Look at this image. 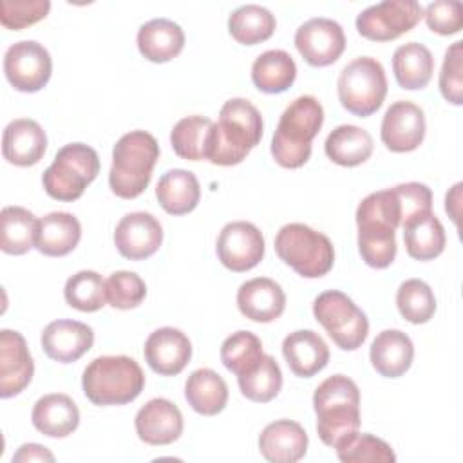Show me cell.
<instances>
[{
  "label": "cell",
  "mask_w": 463,
  "mask_h": 463,
  "mask_svg": "<svg viewBox=\"0 0 463 463\" xmlns=\"http://www.w3.org/2000/svg\"><path fill=\"white\" fill-rule=\"evenodd\" d=\"M81 387L94 405H125L141 394L145 374L134 358L107 354L94 358L85 367Z\"/></svg>",
  "instance_id": "obj_5"
},
{
  "label": "cell",
  "mask_w": 463,
  "mask_h": 463,
  "mask_svg": "<svg viewBox=\"0 0 463 463\" xmlns=\"http://www.w3.org/2000/svg\"><path fill=\"white\" fill-rule=\"evenodd\" d=\"M105 288L107 302L116 309L137 307L146 295L143 279L134 271H114L105 280Z\"/></svg>",
  "instance_id": "obj_43"
},
{
  "label": "cell",
  "mask_w": 463,
  "mask_h": 463,
  "mask_svg": "<svg viewBox=\"0 0 463 463\" xmlns=\"http://www.w3.org/2000/svg\"><path fill=\"white\" fill-rule=\"evenodd\" d=\"M184 47V33L179 24L168 18H154L137 31L139 52L154 61L165 63L174 60Z\"/></svg>",
  "instance_id": "obj_27"
},
{
  "label": "cell",
  "mask_w": 463,
  "mask_h": 463,
  "mask_svg": "<svg viewBox=\"0 0 463 463\" xmlns=\"http://www.w3.org/2000/svg\"><path fill=\"white\" fill-rule=\"evenodd\" d=\"M163 242L161 222L148 212H132L121 217L114 232L118 251L128 260L152 257Z\"/></svg>",
  "instance_id": "obj_15"
},
{
  "label": "cell",
  "mask_w": 463,
  "mask_h": 463,
  "mask_svg": "<svg viewBox=\"0 0 463 463\" xmlns=\"http://www.w3.org/2000/svg\"><path fill=\"white\" fill-rule=\"evenodd\" d=\"M275 251L304 279L324 277L335 264V248L329 237L302 222L284 224L277 232Z\"/></svg>",
  "instance_id": "obj_6"
},
{
  "label": "cell",
  "mask_w": 463,
  "mask_h": 463,
  "mask_svg": "<svg viewBox=\"0 0 463 463\" xmlns=\"http://www.w3.org/2000/svg\"><path fill=\"white\" fill-rule=\"evenodd\" d=\"M362 260L376 269L392 264L396 257V230L378 221H356Z\"/></svg>",
  "instance_id": "obj_35"
},
{
  "label": "cell",
  "mask_w": 463,
  "mask_h": 463,
  "mask_svg": "<svg viewBox=\"0 0 463 463\" xmlns=\"http://www.w3.org/2000/svg\"><path fill=\"white\" fill-rule=\"evenodd\" d=\"M157 159L159 145L152 134L145 130L123 134L112 148V166L109 172L110 190L121 199L141 195L152 179Z\"/></svg>",
  "instance_id": "obj_4"
},
{
  "label": "cell",
  "mask_w": 463,
  "mask_h": 463,
  "mask_svg": "<svg viewBox=\"0 0 463 463\" xmlns=\"http://www.w3.org/2000/svg\"><path fill=\"white\" fill-rule=\"evenodd\" d=\"M277 22L269 9L246 4L237 7L228 18L230 34L242 45H257L266 42L275 33Z\"/></svg>",
  "instance_id": "obj_36"
},
{
  "label": "cell",
  "mask_w": 463,
  "mask_h": 463,
  "mask_svg": "<svg viewBox=\"0 0 463 463\" xmlns=\"http://www.w3.org/2000/svg\"><path fill=\"white\" fill-rule=\"evenodd\" d=\"M295 47L313 67L335 63L345 49V34L338 22L331 18H311L295 33Z\"/></svg>",
  "instance_id": "obj_13"
},
{
  "label": "cell",
  "mask_w": 463,
  "mask_h": 463,
  "mask_svg": "<svg viewBox=\"0 0 463 463\" xmlns=\"http://www.w3.org/2000/svg\"><path fill=\"white\" fill-rule=\"evenodd\" d=\"M313 409L318 438L327 447L335 449L360 429V391L344 374H333L315 389Z\"/></svg>",
  "instance_id": "obj_2"
},
{
  "label": "cell",
  "mask_w": 463,
  "mask_h": 463,
  "mask_svg": "<svg viewBox=\"0 0 463 463\" xmlns=\"http://www.w3.org/2000/svg\"><path fill=\"white\" fill-rule=\"evenodd\" d=\"M212 125L213 121L204 116H186L179 119L170 132L174 152L188 161L206 159V145Z\"/></svg>",
  "instance_id": "obj_37"
},
{
  "label": "cell",
  "mask_w": 463,
  "mask_h": 463,
  "mask_svg": "<svg viewBox=\"0 0 463 463\" xmlns=\"http://www.w3.org/2000/svg\"><path fill=\"white\" fill-rule=\"evenodd\" d=\"M392 188L402 204V224L420 213L432 212V192L427 184L411 181L396 184Z\"/></svg>",
  "instance_id": "obj_47"
},
{
  "label": "cell",
  "mask_w": 463,
  "mask_h": 463,
  "mask_svg": "<svg viewBox=\"0 0 463 463\" xmlns=\"http://www.w3.org/2000/svg\"><path fill=\"white\" fill-rule=\"evenodd\" d=\"M27 461H54L52 452L38 443H24L14 454H13V463H27Z\"/></svg>",
  "instance_id": "obj_48"
},
{
  "label": "cell",
  "mask_w": 463,
  "mask_h": 463,
  "mask_svg": "<svg viewBox=\"0 0 463 463\" xmlns=\"http://www.w3.org/2000/svg\"><path fill=\"white\" fill-rule=\"evenodd\" d=\"M342 107L360 118L374 114L387 94V78L382 63L371 56H358L349 61L336 81Z\"/></svg>",
  "instance_id": "obj_8"
},
{
  "label": "cell",
  "mask_w": 463,
  "mask_h": 463,
  "mask_svg": "<svg viewBox=\"0 0 463 463\" xmlns=\"http://www.w3.org/2000/svg\"><path fill=\"white\" fill-rule=\"evenodd\" d=\"M38 219L22 206H4L0 212V248L9 255H24L36 244Z\"/></svg>",
  "instance_id": "obj_34"
},
{
  "label": "cell",
  "mask_w": 463,
  "mask_h": 463,
  "mask_svg": "<svg viewBox=\"0 0 463 463\" xmlns=\"http://www.w3.org/2000/svg\"><path fill=\"white\" fill-rule=\"evenodd\" d=\"M184 398L195 412L203 416H215L228 403V385L213 369H195L186 378Z\"/></svg>",
  "instance_id": "obj_30"
},
{
  "label": "cell",
  "mask_w": 463,
  "mask_h": 463,
  "mask_svg": "<svg viewBox=\"0 0 463 463\" xmlns=\"http://www.w3.org/2000/svg\"><path fill=\"white\" fill-rule=\"evenodd\" d=\"M98 174V152L85 143H69L56 152L54 161L43 172L42 183L49 197L69 203L80 199Z\"/></svg>",
  "instance_id": "obj_7"
},
{
  "label": "cell",
  "mask_w": 463,
  "mask_h": 463,
  "mask_svg": "<svg viewBox=\"0 0 463 463\" xmlns=\"http://www.w3.org/2000/svg\"><path fill=\"white\" fill-rule=\"evenodd\" d=\"M156 197L166 213L184 215L195 210L201 199V186L194 172L172 168L159 177Z\"/></svg>",
  "instance_id": "obj_28"
},
{
  "label": "cell",
  "mask_w": 463,
  "mask_h": 463,
  "mask_svg": "<svg viewBox=\"0 0 463 463\" xmlns=\"http://www.w3.org/2000/svg\"><path fill=\"white\" fill-rule=\"evenodd\" d=\"M371 365L385 378H398L409 371L414 358V345L407 333L385 329L376 335L369 349Z\"/></svg>",
  "instance_id": "obj_24"
},
{
  "label": "cell",
  "mask_w": 463,
  "mask_h": 463,
  "mask_svg": "<svg viewBox=\"0 0 463 463\" xmlns=\"http://www.w3.org/2000/svg\"><path fill=\"white\" fill-rule=\"evenodd\" d=\"M262 137V116L259 109L244 98L228 99L219 112V121L212 125L206 159L219 166L239 165L259 145Z\"/></svg>",
  "instance_id": "obj_1"
},
{
  "label": "cell",
  "mask_w": 463,
  "mask_h": 463,
  "mask_svg": "<svg viewBox=\"0 0 463 463\" xmlns=\"http://www.w3.org/2000/svg\"><path fill=\"white\" fill-rule=\"evenodd\" d=\"M382 143L391 152H412L425 137V114L412 101H394L383 114Z\"/></svg>",
  "instance_id": "obj_14"
},
{
  "label": "cell",
  "mask_w": 463,
  "mask_h": 463,
  "mask_svg": "<svg viewBox=\"0 0 463 463\" xmlns=\"http://www.w3.org/2000/svg\"><path fill=\"white\" fill-rule=\"evenodd\" d=\"M49 9V0H2L0 22L5 29L20 31L43 20Z\"/></svg>",
  "instance_id": "obj_44"
},
{
  "label": "cell",
  "mask_w": 463,
  "mask_h": 463,
  "mask_svg": "<svg viewBox=\"0 0 463 463\" xmlns=\"http://www.w3.org/2000/svg\"><path fill=\"white\" fill-rule=\"evenodd\" d=\"M297 78V65L289 52L282 49H269L259 54L251 65L253 85L266 94H279L288 90Z\"/></svg>",
  "instance_id": "obj_32"
},
{
  "label": "cell",
  "mask_w": 463,
  "mask_h": 463,
  "mask_svg": "<svg viewBox=\"0 0 463 463\" xmlns=\"http://www.w3.org/2000/svg\"><path fill=\"white\" fill-rule=\"evenodd\" d=\"M31 421L36 430L49 438H65L80 425V411L71 396L52 392L42 396L31 412Z\"/></svg>",
  "instance_id": "obj_25"
},
{
  "label": "cell",
  "mask_w": 463,
  "mask_h": 463,
  "mask_svg": "<svg viewBox=\"0 0 463 463\" xmlns=\"http://www.w3.org/2000/svg\"><path fill=\"white\" fill-rule=\"evenodd\" d=\"M4 72L16 90L38 92L51 80L52 60L42 43L34 40H22L9 45L5 51Z\"/></svg>",
  "instance_id": "obj_11"
},
{
  "label": "cell",
  "mask_w": 463,
  "mask_h": 463,
  "mask_svg": "<svg viewBox=\"0 0 463 463\" xmlns=\"http://www.w3.org/2000/svg\"><path fill=\"white\" fill-rule=\"evenodd\" d=\"M459 194H461V183H456L452 186L450 192H447V197H445V210L447 213L452 217V221L458 224V215L454 212V206L459 204Z\"/></svg>",
  "instance_id": "obj_49"
},
{
  "label": "cell",
  "mask_w": 463,
  "mask_h": 463,
  "mask_svg": "<svg viewBox=\"0 0 463 463\" xmlns=\"http://www.w3.org/2000/svg\"><path fill=\"white\" fill-rule=\"evenodd\" d=\"M324 123V109L315 96H298L282 112L271 139V156L284 168H300L311 157V141Z\"/></svg>",
  "instance_id": "obj_3"
},
{
  "label": "cell",
  "mask_w": 463,
  "mask_h": 463,
  "mask_svg": "<svg viewBox=\"0 0 463 463\" xmlns=\"http://www.w3.org/2000/svg\"><path fill=\"white\" fill-rule=\"evenodd\" d=\"M34 374V364L25 338L13 329L0 331V396L20 394Z\"/></svg>",
  "instance_id": "obj_17"
},
{
  "label": "cell",
  "mask_w": 463,
  "mask_h": 463,
  "mask_svg": "<svg viewBox=\"0 0 463 463\" xmlns=\"http://www.w3.org/2000/svg\"><path fill=\"white\" fill-rule=\"evenodd\" d=\"M94 344L90 326L78 320H54L42 333L45 354L60 364H71L81 358Z\"/></svg>",
  "instance_id": "obj_19"
},
{
  "label": "cell",
  "mask_w": 463,
  "mask_h": 463,
  "mask_svg": "<svg viewBox=\"0 0 463 463\" xmlns=\"http://www.w3.org/2000/svg\"><path fill=\"white\" fill-rule=\"evenodd\" d=\"M47 148V136L42 125L29 118H18L7 123L2 136L4 159L16 166L36 165Z\"/></svg>",
  "instance_id": "obj_21"
},
{
  "label": "cell",
  "mask_w": 463,
  "mask_h": 463,
  "mask_svg": "<svg viewBox=\"0 0 463 463\" xmlns=\"http://www.w3.org/2000/svg\"><path fill=\"white\" fill-rule=\"evenodd\" d=\"M336 456L342 463H392L396 454L387 441L367 432H354L340 441Z\"/></svg>",
  "instance_id": "obj_41"
},
{
  "label": "cell",
  "mask_w": 463,
  "mask_h": 463,
  "mask_svg": "<svg viewBox=\"0 0 463 463\" xmlns=\"http://www.w3.org/2000/svg\"><path fill=\"white\" fill-rule=\"evenodd\" d=\"M313 315L344 351L358 349L367 338L369 320L365 313L338 289L320 293L313 302Z\"/></svg>",
  "instance_id": "obj_9"
},
{
  "label": "cell",
  "mask_w": 463,
  "mask_h": 463,
  "mask_svg": "<svg viewBox=\"0 0 463 463\" xmlns=\"http://www.w3.org/2000/svg\"><path fill=\"white\" fill-rule=\"evenodd\" d=\"M307 434L293 420L268 423L259 436V450L271 463H295L307 452Z\"/></svg>",
  "instance_id": "obj_22"
},
{
  "label": "cell",
  "mask_w": 463,
  "mask_h": 463,
  "mask_svg": "<svg viewBox=\"0 0 463 463\" xmlns=\"http://www.w3.org/2000/svg\"><path fill=\"white\" fill-rule=\"evenodd\" d=\"M439 92L452 103H463V42H454L447 51L439 72Z\"/></svg>",
  "instance_id": "obj_45"
},
{
  "label": "cell",
  "mask_w": 463,
  "mask_h": 463,
  "mask_svg": "<svg viewBox=\"0 0 463 463\" xmlns=\"http://www.w3.org/2000/svg\"><path fill=\"white\" fill-rule=\"evenodd\" d=\"M148 367L161 376L179 374L192 358L190 338L177 327H159L148 335L143 347Z\"/></svg>",
  "instance_id": "obj_16"
},
{
  "label": "cell",
  "mask_w": 463,
  "mask_h": 463,
  "mask_svg": "<svg viewBox=\"0 0 463 463\" xmlns=\"http://www.w3.org/2000/svg\"><path fill=\"white\" fill-rule=\"evenodd\" d=\"M373 137L356 125H340L329 132L324 150L326 156L340 166H358L373 154Z\"/></svg>",
  "instance_id": "obj_33"
},
{
  "label": "cell",
  "mask_w": 463,
  "mask_h": 463,
  "mask_svg": "<svg viewBox=\"0 0 463 463\" xmlns=\"http://www.w3.org/2000/svg\"><path fill=\"white\" fill-rule=\"evenodd\" d=\"M427 27L432 33L449 36L461 31L463 25V5L456 0H438L425 7L423 11Z\"/></svg>",
  "instance_id": "obj_46"
},
{
  "label": "cell",
  "mask_w": 463,
  "mask_h": 463,
  "mask_svg": "<svg viewBox=\"0 0 463 463\" xmlns=\"http://www.w3.org/2000/svg\"><path fill=\"white\" fill-rule=\"evenodd\" d=\"M392 72L402 89H423L432 78L434 56L423 43H403L392 54Z\"/></svg>",
  "instance_id": "obj_31"
},
{
  "label": "cell",
  "mask_w": 463,
  "mask_h": 463,
  "mask_svg": "<svg viewBox=\"0 0 463 463\" xmlns=\"http://www.w3.org/2000/svg\"><path fill=\"white\" fill-rule=\"evenodd\" d=\"M262 356V342L251 331L232 333L221 345V362L235 376L251 373Z\"/></svg>",
  "instance_id": "obj_38"
},
{
  "label": "cell",
  "mask_w": 463,
  "mask_h": 463,
  "mask_svg": "<svg viewBox=\"0 0 463 463\" xmlns=\"http://www.w3.org/2000/svg\"><path fill=\"white\" fill-rule=\"evenodd\" d=\"M421 16L423 7L414 0H385L356 16V31L373 42H391L409 33Z\"/></svg>",
  "instance_id": "obj_10"
},
{
  "label": "cell",
  "mask_w": 463,
  "mask_h": 463,
  "mask_svg": "<svg viewBox=\"0 0 463 463\" xmlns=\"http://www.w3.org/2000/svg\"><path fill=\"white\" fill-rule=\"evenodd\" d=\"M264 235L248 221L224 224L217 237V257L221 264L235 273L255 268L264 257Z\"/></svg>",
  "instance_id": "obj_12"
},
{
  "label": "cell",
  "mask_w": 463,
  "mask_h": 463,
  "mask_svg": "<svg viewBox=\"0 0 463 463\" xmlns=\"http://www.w3.org/2000/svg\"><path fill=\"white\" fill-rule=\"evenodd\" d=\"M400 315L411 324H425L436 313V297L430 286L420 279H409L396 291Z\"/></svg>",
  "instance_id": "obj_42"
},
{
  "label": "cell",
  "mask_w": 463,
  "mask_h": 463,
  "mask_svg": "<svg viewBox=\"0 0 463 463\" xmlns=\"http://www.w3.org/2000/svg\"><path fill=\"white\" fill-rule=\"evenodd\" d=\"M282 354L291 373L300 378H311L329 362L327 344L311 329L289 333L282 342Z\"/></svg>",
  "instance_id": "obj_23"
},
{
  "label": "cell",
  "mask_w": 463,
  "mask_h": 463,
  "mask_svg": "<svg viewBox=\"0 0 463 463\" xmlns=\"http://www.w3.org/2000/svg\"><path fill=\"white\" fill-rule=\"evenodd\" d=\"M137 438L148 445H170L183 434V414L166 398H152L134 418Z\"/></svg>",
  "instance_id": "obj_18"
},
{
  "label": "cell",
  "mask_w": 463,
  "mask_h": 463,
  "mask_svg": "<svg viewBox=\"0 0 463 463\" xmlns=\"http://www.w3.org/2000/svg\"><path fill=\"white\" fill-rule=\"evenodd\" d=\"M242 396L251 402H271L282 389V371L271 354H264L259 365L242 376H237Z\"/></svg>",
  "instance_id": "obj_40"
},
{
  "label": "cell",
  "mask_w": 463,
  "mask_h": 463,
  "mask_svg": "<svg viewBox=\"0 0 463 463\" xmlns=\"http://www.w3.org/2000/svg\"><path fill=\"white\" fill-rule=\"evenodd\" d=\"M402 228L409 257L416 260H432L443 253L447 244L445 228L432 212L409 219L402 224Z\"/></svg>",
  "instance_id": "obj_29"
},
{
  "label": "cell",
  "mask_w": 463,
  "mask_h": 463,
  "mask_svg": "<svg viewBox=\"0 0 463 463\" xmlns=\"http://www.w3.org/2000/svg\"><path fill=\"white\" fill-rule=\"evenodd\" d=\"M81 239V224L69 212H51L38 219L34 248L47 257L71 253Z\"/></svg>",
  "instance_id": "obj_26"
},
{
  "label": "cell",
  "mask_w": 463,
  "mask_h": 463,
  "mask_svg": "<svg viewBox=\"0 0 463 463\" xmlns=\"http://www.w3.org/2000/svg\"><path fill=\"white\" fill-rule=\"evenodd\" d=\"M63 295L67 304L78 311H83V313L98 311L107 302L105 280L101 279L99 273L92 269H81L67 279Z\"/></svg>",
  "instance_id": "obj_39"
},
{
  "label": "cell",
  "mask_w": 463,
  "mask_h": 463,
  "mask_svg": "<svg viewBox=\"0 0 463 463\" xmlns=\"http://www.w3.org/2000/svg\"><path fill=\"white\" fill-rule=\"evenodd\" d=\"M237 307L246 318L268 324L284 313L286 295L273 279L255 277L239 286Z\"/></svg>",
  "instance_id": "obj_20"
}]
</instances>
